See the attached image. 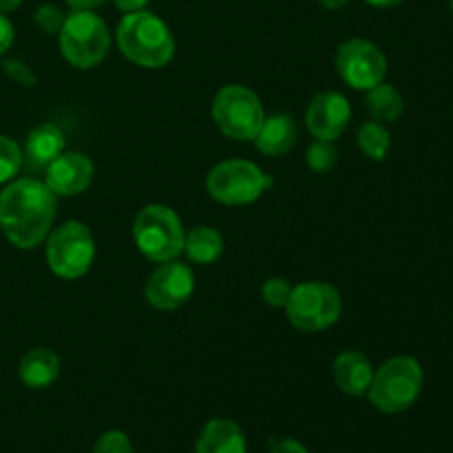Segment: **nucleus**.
Returning <instances> with one entry per match:
<instances>
[{"mask_svg": "<svg viewBox=\"0 0 453 453\" xmlns=\"http://www.w3.org/2000/svg\"><path fill=\"white\" fill-rule=\"evenodd\" d=\"M56 212L58 195L42 180L20 177L0 190V230L20 250L44 243Z\"/></svg>", "mask_w": 453, "mask_h": 453, "instance_id": "1", "label": "nucleus"}, {"mask_svg": "<svg viewBox=\"0 0 453 453\" xmlns=\"http://www.w3.org/2000/svg\"><path fill=\"white\" fill-rule=\"evenodd\" d=\"M115 42L127 60L144 69H162L175 56V38L168 25L146 9L124 13L115 29Z\"/></svg>", "mask_w": 453, "mask_h": 453, "instance_id": "2", "label": "nucleus"}, {"mask_svg": "<svg viewBox=\"0 0 453 453\" xmlns=\"http://www.w3.org/2000/svg\"><path fill=\"white\" fill-rule=\"evenodd\" d=\"M133 242L155 264L173 261L184 252L186 230L180 215L164 203H149L133 221Z\"/></svg>", "mask_w": 453, "mask_h": 453, "instance_id": "3", "label": "nucleus"}, {"mask_svg": "<svg viewBox=\"0 0 453 453\" xmlns=\"http://www.w3.org/2000/svg\"><path fill=\"white\" fill-rule=\"evenodd\" d=\"M423 383V367L416 358L394 357L374 372L367 396L376 410L385 414H401L418 401Z\"/></svg>", "mask_w": 453, "mask_h": 453, "instance_id": "4", "label": "nucleus"}, {"mask_svg": "<svg viewBox=\"0 0 453 453\" xmlns=\"http://www.w3.org/2000/svg\"><path fill=\"white\" fill-rule=\"evenodd\" d=\"M60 53L75 69H93L106 58L111 49V31L96 12L66 13L58 34Z\"/></svg>", "mask_w": 453, "mask_h": 453, "instance_id": "5", "label": "nucleus"}, {"mask_svg": "<svg viewBox=\"0 0 453 453\" xmlns=\"http://www.w3.org/2000/svg\"><path fill=\"white\" fill-rule=\"evenodd\" d=\"M47 264L56 277L75 281L91 270L96 259V242L82 221H65L44 239Z\"/></svg>", "mask_w": 453, "mask_h": 453, "instance_id": "6", "label": "nucleus"}, {"mask_svg": "<svg viewBox=\"0 0 453 453\" xmlns=\"http://www.w3.org/2000/svg\"><path fill=\"white\" fill-rule=\"evenodd\" d=\"M212 119L230 140L252 142L264 124L265 111L252 88L243 84H226L212 100Z\"/></svg>", "mask_w": 453, "mask_h": 453, "instance_id": "7", "label": "nucleus"}, {"mask_svg": "<svg viewBox=\"0 0 453 453\" xmlns=\"http://www.w3.org/2000/svg\"><path fill=\"white\" fill-rule=\"evenodd\" d=\"M343 312V299L334 286L326 281H305L292 286L286 303L288 321L301 332H323L334 326Z\"/></svg>", "mask_w": 453, "mask_h": 453, "instance_id": "8", "label": "nucleus"}, {"mask_svg": "<svg viewBox=\"0 0 453 453\" xmlns=\"http://www.w3.org/2000/svg\"><path fill=\"white\" fill-rule=\"evenodd\" d=\"M273 186V180L248 159H226L211 168L206 190L224 206H246L257 202Z\"/></svg>", "mask_w": 453, "mask_h": 453, "instance_id": "9", "label": "nucleus"}, {"mask_svg": "<svg viewBox=\"0 0 453 453\" xmlns=\"http://www.w3.org/2000/svg\"><path fill=\"white\" fill-rule=\"evenodd\" d=\"M336 71L357 91H370L385 82L388 58L379 44L365 38H349L336 49Z\"/></svg>", "mask_w": 453, "mask_h": 453, "instance_id": "10", "label": "nucleus"}, {"mask_svg": "<svg viewBox=\"0 0 453 453\" xmlns=\"http://www.w3.org/2000/svg\"><path fill=\"white\" fill-rule=\"evenodd\" d=\"M195 292V274L184 261H164L150 273L144 286V296L150 308L171 312L181 308Z\"/></svg>", "mask_w": 453, "mask_h": 453, "instance_id": "11", "label": "nucleus"}, {"mask_svg": "<svg viewBox=\"0 0 453 453\" xmlns=\"http://www.w3.org/2000/svg\"><path fill=\"white\" fill-rule=\"evenodd\" d=\"M352 119V106L343 93L326 91L310 100L305 111V124L314 140L336 142Z\"/></svg>", "mask_w": 453, "mask_h": 453, "instance_id": "12", "label": "nucleus"}, {"mask_svg": "<svg viewBox=\"0 0 453 453\" xmlns=\"http://www.w3.org/2000/svg\"><path fill=\"white\" fill-rule=\"evenodd\" d=\"M93 173H96V166L88 155L80 153V150H65L47 166L44 184L58 197H75L91 186Z\"/></svg>", "mask_w": 453, "mask_h": 453, "instance_id": "13", "label": "nucleus"}, {"mask_svg": "<svg viewBox=\"0 0 453 453\" xmlns=\"http://www.w3.org/2000/svg\"><path fill=\"white\" fill-rule=\"evenodd\" d=\"M66 137L58 124L44 122L38 124L34 131L27 135L25 150H22V166H27L29 171H47L49 164L58 157L60 153H65Z\"/></svg>", "mask_w": 453, "mask_h": 453, "instance_id": "14", "label": "nucleus"}, {"mask_svg": "<svg viewBox=\"0 0 453 453\" xmlns=\"http://www.w3.org/2000/svg\"><path fill=\"white\" fill-rule=\"evenodd\" d=\"M332 374H334L341 392L361 398L370 389L372 379H374V367L365 354L358 352V349H348V352H341L336 357Z\"/></svg>", "mask_w": 453, "mask_h": 453, "instance_id": "15", "label": "nucleus"}, {"mask_svg": "<svg viewBox=\"0 0 453 453\" xmlns=\"http://www.w3.org/2000/svg\"><path fill=\"white\" fill-rule=\"evenodd\" d=\"M296 137H299V127H296L295 118L288 113H274L264 119L252 142L264 155L281 157V155L290 153L292 146L296 144Z\"/></svg>", "mask_w": 453, "mask_h": 453, "instance_id": "16", "label": "nucleus"}, {"mask_svg": "<svg viewBox=\"0 0 453 453\" xmlns=\"http://www.w3.org/2000/svg\"><path fill=\"white\" fill-rule=\"evenodd\" d=\"M195 453H248L243 429L228 418L211 420L199 434Z\"/></svg>", "mask_w": 453, "mask_h": 453, "instance_id": "17", "label": "nucleus"}, {"mask_svg": "<svg viewBox=\"0 0 453 453\" xmlns=\"http://www.w3.org/2000/svg\"><path fill=\"white\" fill-rule=\"evenodd\" d=\"M60 357L49 348H34L20 358L18 376L31 389H44L60 376Z\"/></svg>", "mask_w": 453, "mask_h": 453, "instance_id": "18", "label": "nucleus"}, {"mask_svg": "<svg viewBox=\"0 0 453 453\" xmlns=\"http://www.w3.org/2000/svg\"><path fill=\"white\" fill-rule=\"evenodd\" d=\"M184 252L188 261L197 265L217 264L224 255V237L211 226H195L190 233H186Z\"/></svg>", "mask_w": 453, "mask_h": 453, "instance_id": "19", "label": "nucleus"}, {"mask_svg": "<svg viewBox=\"0 0 453 453\" xmlns=\"http://www.w3.org/2000/svg\"><path fill=\"white\" fill-rule=\"evenodd\" d=\"M365 106L367 111H370L372 119H376V122L380 124H392L396 122L403 115V111H405V100H403L401 91H398L396 87L380 82L367 91Z\"/></svg>", "mask_w": 453, "mask_h": 453, "instance_id": "20", "label": "nucleus"}, {"mask_svg": "<svg viewBox=\"0 0 453 453\" xmlns=\"http://www.w3.org/2000/svg\"><path fill=\"white\" fill-rule=\"evenodd\" d=\"M358 149L365 157L374 159V162H383L388 157L389 149H392V135L385 128V124L370 119V122H363L361 128L357 133Z\"/></svg>", "mask_w": 453, "mask_h": 453, "instance_id": "21", "label": "nucleus"}, {"mask_svg": "<svg viewBox=\"0 0 453 453\" xmlns=\"http://www.w3.org/2000/svg\"><path fill=\"white\" fill-rule=\"evenodd\" d=\"M336 162H339V149L334 146V142L314 140L305 150V164L310 171L319 173V175L332 171Z\"/></svg>", "mask_w": 453, "mask_h": 453, "instance_id": "22", "label": "nucleus"}, {"mask_svg": "<svg viewBox=\"0 0 453 453\" xmlns=\"http://www.w3.org/2000/svg\"><path fill=\"white\" fill-rule=\"evenodd\" d=\"M22 168V149L7 135H0V184L16 180Z\"/></svg>", "mask_w": 453, "mask_h": 453, "instance_id": "23", "label": "nucleus"}, {"mask_svg": "<svg viewBox=\"0 0 453 453\" xmlns=\"http://www.w3.org/2000/svg\"><path fill=\"white\" fill-rule=\"evenodd\" d=\"M292 286L288 279L283 277H270L268 281L261 286V299L270 305V308H286L288 299H290Z\"/></svg>", "mask_w": 453, "mask_h": 453, "instance_id": "24", "label": "nucleus"}, {"mask_svg": "<svg viewBox=\"0 0 453 453\" xmlns=\"http://www.w3.org/2000/svg\"><path fill=\"white\" fill-rule=\"evenodd\" d=\"M65 18L66 13L58 4H40L34 13L35 25L44 34H60L62 25H65Z\"/></svg>", "mask_w": 453, "mask_h": 453, "instance_id": "25", "label": "nucleus"}, {"mask_svg": "<svg viewBox=\"0 0 453 453\" xmlns=\"http://www.w3.org/2000/svg\"><path fill=\"white\" fill-rule=\"evenodd\" d=\"M93 453H135V449H133V442L127 434L119 432V429H111L97 438Z\"/></svg>", "mask_w": 453, "mask_h": 453, "instance_id": "26", "label": "nucleus"}, {"mask_svg": "<svg viewBox=\"0 0 453 453\" xmlns=\"http://www.w3.org/2000/svg\"><path fill=\"white\" fill-rule=\"evenodd\" d=\"M3 71L13 80V82L22 84V87H34L35 84V73L20 60H4Z\"/></svg>", "mask_w": 453, "mask_h": 453, "instance_id": "27", "label": "nucleus"}, {"mask_svg": "<svg viewBox=\"0 0 453 453\" xmlns=\"http://www.w3.org/2000/svg\"><path fill=\"white\" fill-rule=\"evenodd\" d=\"M13 38H16V31H13L12 20L4 13H0V58L9 51V47L13 44Z\"/></svg>", "mask_w": 453, "mask_h": 453, "instance_id": "28", "label": "nucleus"}, {"mask_svg": "<svg viewBox=\"0 0 453 453\" xmlns=\"http://www.w3.org/2000/svg\"><path fill=\"white\" fill-rule=\"evenodd\" d=\"M270 453H310L301 445L299 441H292V438H283V441H273L270 442Z\"/></svg>", "mask_w": 453, "mask_h": 453, "instance_id": "29", "label": "nucleus"}, {"mask_svg": "<svg viewBox=\"0 0 453 453\" xmlns=\"http://www.w3.org/2000/svg\"><path fill=\"white\" fill-rule=\"evenodd\" d=\"M73 12H96L97 7L106 3V0H65Z\"/></svg>", "mask_w": 453, "mask_h": 453, "instance_id": "30", "label": "nucleus"}, {"mask_svg": "<svg viewBox=\"0 0 453 453\" xmlns=\"http://www.w3.org/2000/svg\"><path fill=\"white\" fill-rule=\"evenodd\" d=\"M113 3L119 12L133 13V12H142V9H146V4H149L150 0H113Z\"/></svg>", "mask_w": 453, "mask_h": 453, "instance_id": "31", "label": "nucleus"}, {"mask_svg": "<svg viewBox=\"0 0 453 453\" xmlns=\"http://www.w3.org/2000/svg\"><path fill=\"white\" fill-rule=\"evenodd\" d=\"M365 3L376 9H392V7H398V4H403L405 0H365Z\"/></svg>", "mask_w": 453, "mask_h": 453, "instance_id": "32", "label": "nucleus"}, {"mask_svg": "<svg viewBox=\"0 0 453 453\" xmlns=\"http://www.w3.org/2000/svg\"><path fill=\"white\" fill-rule=\"evenodd\" d=\"M20 4H22V0H0V13H4V16H7V13L16 12Z\"/></svg>", "mask_w": 453, "mask_h": 453, "instance_id": "33", "label": "nucleus"}, {"mask_svg": "<svg viewBox=\"0 0 453 453\" xmlns=\"http://www.w3.org/2000/svg\"><path fill=\"white\" fill-rule=\"evenodd\" d=\"M317 3L326 9H341V7H345L349 0H317Z\"/></svg>", "mask_w": 453, "mask_h": 453, "instance_id": "34", "label": "nucleus"}, {"mask_svg": "<svg viewBox=\"0 0 453 453\" xmlns=\"http://www.w3.org/2000/svg\"><path fill=\"white\" fill-rule=\"evenodd\" d=\"M449 9H451V13H453V0H449Z\"/></svg>", "mask_w": 453, "mask_h": 453, "instance_id": "35", "label": "nucleus"}]
</instances>
